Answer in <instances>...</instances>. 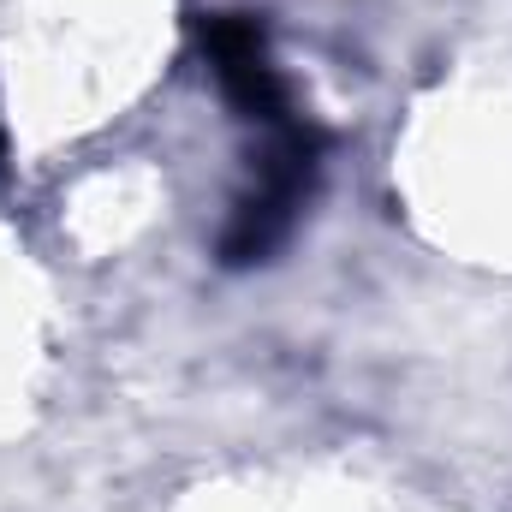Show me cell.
<instances>
[{
  "label": "cell",
  "mask_w": 512,
  "mask_h": 512,
  "mask_svg": "<svg viewBox=\"0 0 512 512\" xmlns=\"http://www.w3.org/2000/svg\"><path fill=\"white\" fill-rule=\"evenodd\" d=\"M322 131L310 120H292V126H274L262 137V149L251 155V185L233 197V215L221 227V262L227 268H256L280 251L316 191V173H322Z\"/></svg>",
  "instance_id": "cell-1"
},
{
  "label": "cell",
  "mask_w": 512,
  "mask_h": 512,
  "mask_svg": "<svg viewBox=\"0 0 512 512\" xmlns=\"http://www.w3.org/2000/svg\"><path fill=\"white\" fill-rule=\"evenodd\" d=\"M197 48L227 96V108L251 126L274 131V126H292L298 108H292V90L268 54V30L256 12H197Z\"/></svg>",
  "instance_id": "cell-2"
},
{
  "label": "cell",
  "mask_w": 512,
  "mask_h": 512,
  "mask_svg": "<svg viewBox=\"0 0 512 512\" xmlns=\"http://www.w3.org/2000/svg\"><path fill=\"white\" fill-rule=\"evenodd\" d=\"M0 161H6V137H0Z\"/></svg>",
  "instance_id": "cell-3"
}]
</instances>
